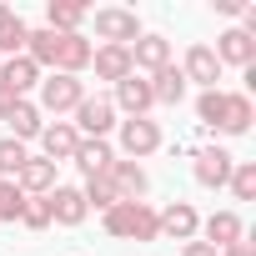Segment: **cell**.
I'll return each instance as SVG.
<instances>
[{
    "label": "cell",
    "instance_id": "83f0119b",
    "mask_svg": "<svg viewBox=\"0 0 256 256\" xmlns=\"http://www.w3.org/2000/svg\"><path fill=\"white\" fill-rule=\"evenodd\" d=\"M226 186H231V196H236V201H256V161H236Z\"/></svg>",
    "mask_w": 256,
    "mask_h": 256
},
{
    "label": "cell",
    "instance_id": "d590c367",
    "mask_svg": "<svg viewBox=\"0 0 256 256\" xmlns=\"http://www.w3.org/2000/svg\"><path fill=\"white\" fill-rule=\"evenodd\" d=\"M10 16H16V10L6 6V0H0V30H6V26H10Z\"/></svg>",
    "mask_w": 256,
    "mask_h": 256
},
{
    "label": "cell",
    "instance_id": "cb8c5ba5",
    "mask_svg": "<svg viewBox=\"0 0 256 256\" xmlns=\"http://www.w3.org/2000/svg\"><path fill=\"white\" fill-rule=\"evenodd\" d=\"M70 161H76L86 176H106V171H110V161H116V151H110V141H80Z\"/></svg>",
    "mask_w": 256,
    "mask_h": 256
},
{
    "label": "cell",
    "instance_id": "d6986e66",
    "mask_svg": "<svg viewBox=\"0 0 256 256\" xmlns=\"http://www.w3.org/2000/svg\"><path fill=\"white\" fill-rule=\"evenodd\" d=\"M6 120H10V136H16L20 146H26V141H40V131H46V116H40L36 100H16Z\"/></svg>",
    "mask_w": 256,
    "mask_h": 256
},
{
    "label": "cell",
    "instance_id": "d6a6232c",
    "mask_svg": "<svg viewBox=\"0 0 256 256\" xmlns=\"http://www.w3.org/2000/svg\"><path fill=\"white\" fill-rule=\"evenodd\" d=\"M211 6H216L221 16H241V10H246V0H211Z\"/></svg>",
    "mask_w": 256,
    "mask_h": 256
},
{
    "label": "cell",
    "instance_id": "ffe728a7",
    "mask_svg": "<svg viewBox=\"0 0 256 256\" xmlns=\"http://www.w3.org/2000/svg\"><path fill=\"white\" fill-rule=\"evenodd\" d=\"M151 80V96H156V106H181L186 100V76H181V66L171 60V66H161L156 76H146Z\"/></svg>",
    "mask_w": 256,
    "mask_h": 256
},
{
    "label": "cell",
    "instance_id": "484cf974",
    "mask_svg": "<svg viewBox=\"0 0 256 256\" xmlns=\"http://www.w3.org/2000/svg\"><path fill=\"white\" fill-rule=\"evenodd\" d=\"M30 161V151L16 141V136H0V181H16V171Z\"/></svg>",
    "mask_w": 256,
    "mask_h": 256
},
{
    "label": "cell",
    "instance_id": "5bb4252c",
    "mask_svg": "<svg viewBox=\"0 0 256 256\" xmlns=\"http://www.w3.org/2000/svg\"><path fill=\"white\" fill-rule=\"evenodd\" d=\"M76 146H80V136H76V126H70V120H50L46 131H40V156H46V161H56V166H60V161H70V156H76Z\"/></svg>",
    "mask_w": 256,
    "mask_h": 256
},
{
    "label": "cell",
    "instance_id": "e575fe53",
    "mask_svg": "<svg viewBox=\"0 0 256 256\" xmlns=\"http://www.w3.org/2000/svg\"><path fill=\"white\" fill-rule=\"evenodd\" d=\"M10 106H16V96H6V90H0V120L10 116Z\"/></svg>",
    "mask_w": 256,
    "mask_h": 256
},
{
    "label": "cell",
    "instance_id": "ac0fdd59",
    "mask_svg": "<svg viewBox=\"0 0 256 256\" xmlns=\"http://www.w3.org/2000/svg\"><path fill=\"white\" fill-rule=\"evenodd\" d=\"M90 66H96V80L120 86L126 76H131V46H100V50L90 56Z\"/></svg>",
    "mask_w": 256,
    "mask_h": 256
},
{
    "label": "cell",
    "instance_id": "4fadbf2b",
    "mask_svg": "<svg viewBox=\"0 0 256 256\" xmlns=\"http://www.w3.org/2000/svg\"><path fill=\"white\" fill-rule=\"evenodd\" d=\"M46 206H50V226H80V221L90 216L80 186H56V191L46 196Z\"/></svg>",
    "mask_w": 256,
    "mask_h": 256
},
{
    "label": "cell",
    "instance_id": "d4e9b609",
    "mask_svg": "<svg viewBox=\"0 0 256 256\" xmlns=\"http://www.w3.org/2000/svg\"><path fill=\"white\" fill-rule=\"evenodd\" d=\"M80 196H86V211H100V216L120 201V196H116V186H110V176H86Z\"/></svg>",
    "mask_w": 256,
    "mask_h": 256
},
{
    "label": "cell",
    "instance_id": "836d02e7",
    "mask_svg": "<svg viewBox=\"0 0 256 256\" xmlns=\"http://www.w3.org/2000/svg\"><path fill=\"white\" fill-rule=\"evenodd\" d=\"M216 256H256V246H251V241H236V246H226V251H216Z\"/></svg>",
    "mask_w": 256,
    "mask_h": 256
},
{
    "label": "cell",
    "instance_id": "4316f807",
    "mask_svg": "<svg viewBox=\"0 0 256 256\" xmlns=\"http://www.w3.org/2000/svg\"><path fill=\"white\" fill-rule=\"evenodd\" d=\"M221 110H226V90H221V86L196 96V116H201V126H206V131H216V126H221Z\"/></svg>",
    "mask_w": 256,
    "mask_h": 256
},
{
    "label": "cell",
    "instance_id": "2e32d148",
    "mask_svg": "<svg viewBox=\"0 0 256 256\" xmlns=\"http://www.w3.org/2000/svg\"><path fill=\"white\" fill-rule=\"evenodd\" d=\"M16 186L26 191V196H50L60 181H56V161H46V156H30L20 171H16Z\"/></svg>",
    "mask_w": 256,
    "mask_h": 256
},
{
    "label": "cell",
    "instance_id": "9c48e42d",
    "mask_svg": "<svg viewBox=\"0 0 256 256\" xmlns=\"http://www.w3.org/2000/svg\"><path fill=\"white\" fill-rule=\"evenodd\" d=\"M181 76H186V86H201V90H216V80H221V60H216V50L196 40V46L186 50V60H181Z\"/></svg>",
    "mask_w": 256,
    "mask_h": 256
},
{
    "label": "cell",
    "instance_id": "5b68a950",
    "mask_svg": "<svg viewBox=\"0 0 256 256\" xmlns=\"http://www.w3.org/2000/svg\"><path fill=\"white\" fill-rule=\"evenodd\" d=\"M110 106H116V116H120V120H136V116H146V110L156 106V96H151V80L131 70V76H126V80L116 86Z\"/></svg>",
    "mask_w": 256,
    "mask_h": 256
},
{
    "label": "cell",
    "instance_id": "3957f363",
    "mask_svg": "<svg viewBox=\"0 0 256 256\" xmlns=\"http://www.w3.org/2000/svg\"><path fill=\"white\" fill-rule=\"evenodd\" d=\"M116 146H120V161H146L161 151V126L151 116H136V120H120L116 126Z\"/></svg>",
    "mask_w": 256,
    "mask_h": 256
},
{
    "label": "cell",
    "instance_id": "52a82bcc",
    "mask_svg": "<svg viewBox=\"0 0 256 256\" xmlns=\"http://www.w3.org/2000/svg\"><path fill=\"white\" fill-rule=\"evenodd\" d=\"M156 226H161V236L166 241H196V231H201V216H196V206L191 201H171L166 211H156Z\"/></svg>",
    "mask_w": 256,
    "mask_h": 256
},
{
    "label": "cell",
    "instance_id": "1f68e13d",
    "mask_svg": "<svg viewBox=\"0 0 256 256\" xmlns=\"http://www.w3.org/2000/svg\"><path fill=\"white\" fill-rule=\"evenodd\" d=\"M181 256H216V246H206V241L196 236V241H186V246H181Z\"/></svg>",
    "mask_w": 256,
    "mask_h": 256
},
{
    "label": "cell",
    "instance_id": "277c9868",
    "mask_svg": "<svg viewBox=\"0 0 256 256\" xmlns=\"http://www.w3.org/2000/svg\"><path fill=\"white\" fill-rule=\"evenodd\" d=\"M96 36L106 46H136L146 30H141V16L126 10V6H100L96 10Z\"/></svg>",
    "mask_w": 256,
    "mask_h": 256
},
{
    "label": "cell",
    "instance_id": "8992f818",
    "mask_svg": "<svg viewBox=\"0 0 256 256\" xmlns=\"http://www.w3.org/2000/svg\"><path fill=\"white\" fill-rule=\"evenodd\" d=\"M231 166H236V156H231L226 146H201L191 171H196V181H201L206 191H221V186L231 181Z\"/></svg>",
    "mask_w": 256,
    "mask_h": 256
},
{
    "label": "cell",
    "instance_id": "e0dca14e",
    "mask_svg": "<svg viewBox=\"0 0 256 256\" xmlns=\"http://www.w3.org/2000/svg\"><path fill=\"white\" fill-rule=\"evenodd\" d=\"M251 120H256L251 96H246V90H226V110H221V126H216V131H221V136H246Z\"/></svg>",
    "mask_w": 256,
    "mask_h": 256
},
{
    "label": "cell",
    "instance_id": "f1b7e54d",
    "mask_svg": "<svg viewBox=\"0 0 256 256\" xmlns=\"http://www.w3.org/2000/svg\"><path fill=\"white\" fill-rule=\"evenodd\" d=\"M26 36H30V26H26L20 16H10V26L0 30V60H10V56H26Z\"/></svg>",
    "mask_w": 256,
    "mask_h": 256
},
{
    "label": "cell",
    "instance_id": "8fae6325",
    "mask_svg": "<svg viewBox=\"0 0 256 256\" xmlns=\"http://www.w3.org/2000/svg\"><path fill=\"white\" fill-rule=\"evenodd\" d=\"M106 176H110V186H116L120 201H146V191H151V176L141 171V161H120V156H116Z\"/></svg>",
    "mask_w": 256,
    "mask_h": 256
},
{
    "label": "cell",
    "instance_id": "6da1fadb",
    "mask_svg": "<svg viewBox=\"0 0 256 256\" xmlns=\"http://www.w3.org/2000/svg\"><path fill=\"white\" fill-rule=\"evenodd\" d=\"M86 100V80L80 76H60V70H50V76H40V86H36V106H40V116H66V110H76Z\"/></svg>",
    "mask_w": 256,
    "mask_h": 256
},
{
    "label": "cell",
    "instance_id": "f546056e",
    "mask_svg": "<svg viewBox=\"0 0 256 256\" xmlns=\"http://www.w3.org/2000/svg\"><path fill=\"white\" fill-rule=\"evenodd\" d=\"M20 211H26V191L16 181H0V221H20Z\"/></svg>",
    "mask_w": 256,
    "mask_h": 256
},
{
    "label": "cell",
    "instance_id": "ba28073f",
    "mask_svg": "<svg viewBox=\"0 0 256 256\" xmlns=\"http://www.w3.org/2000/svg\"><path fill=\"white\" fill-rule=\"evenodd\" d=\"M40 86V66L26 60V56H10V60H0V90L16 96V100H30V90Z\"/></svg>",
    "mask_w": 256,
    "mask_h": 256
},
{
    "label": "cell",
    "instance_id": "9a60e30c",
    "mask_svg": "<svg viewBox=\"0 0 256 256\" xmlns=\"http://www.w3.org/2000/svg\"><path fill=\"white\" fill-rule=\"evenodd\" d=\"M161 66H171V40H166V36H141V40L131 46V70H136V76H141V70L156 76Z\"/></svg>",
    "mask_w": 256,
    "mask_h": 256
},
{
    "label": "cell",
    "instance_id": "44dd1931",
    "mask_svg": "<svg viewBox=\"0 0 256 256\" xmlns=\"http://www.w3.org/2000/svg\"><path fill=\"white\" fill-rule=\"evenodd\" d=\"M86 6H70V0H50L46 6V30H56V36H80V26H86Z\"/></svg>",
    "mask_w": 256,
    "mask_h": 256
},
{
    "label": "cell",
    "instance_id": "7c38bea8",
    "mask_svg": "<svg viewBox=\"0 0 256 256\" xmlns=\"http://www.w3.org/2000/svg\"><path fill=\"white\" fill-rule=\"evenodd\" d=\"M211 50H216V60H221V66H241V70H251V66H256V40H251L246 30H236V26H231V30H221Z\"/></svg>",
    "mask_w": 256,
    "mask_h": 256
},
{
    "label": "cell",
    "instance_id": "7402d4cb",
    "mask_svg": "<svg viewBox=\"0 0 256 256\" xmlns=\"http://www.w3.org/2000/svg\"><path fill=\"white\" fill-rule=\"evenodd\" d=\"M26 60H36L40 70H56V60H60V36L46 30V26L30 30V36H26Z\"/></svg>",
    "mask_w": 256,
    "mask_h": 256
},
{
    "label": "cell",
    "instance_id": "4dcf8cb0",
    "mask_svg": "<svg viewBox=\"0 0 256 256\" xmlns=\"http://www.w3.org/2000/svg\"><path fill=\"white\" fill-rule=\"evenodd\" d=\"M20 226H30V231H46V226H50V206H46V196H26Z\"/></svg>",
    "mask_w": 256,
    "mask_h": 256
},
{
    "label": "cell",
    "instance_id": "7a4b0ae2",
    "mask_svg": "<svg viewBox=\"0 0 256 256\" xmlns=\"http://www.w3.org/2000/svg\"><path fill=\"white\" fill-rule=\"evenodd\" d=\"M70 116H76L70 126H76V136H80V141H106L116 126H120V116H116L110 96H86V100H80Z\"/></svg>",
    "mask_w": 256,
    "mask_h": 256
},
{
    "label": "cell",
    "instance_id": "603a6c76",
    "mask_svg": "<svg viewBox=\"0 0 256 256\" xmlns=\"http://www.w3.org/2000/svg\"><path fill=\"white\" fill-rule=\"evenodd\" d=\"M90 56H96V46H90L86 36H60V60H56V70H60V76H80V70L90 66Z\"/></svg>",
    "mask_w": 256,
    "mask_h": 256
},
{
    "label": "cell",
    "instance_id": "30bf717a",
    "mask_svg": "<svg viewBox=\"0 0 256 256\" xmlns=\"http://www.w3.org/2000/svg\"><path fill=\"white\" fill-rule=\"evenodd\" d=\"M206 246H216V251H226V246H236V241H246V226H241V216L236 211H211L206 221H201V231H196Z\"/></svg>",
    "mask_w": 256,
    "mask_h": 256
}]
</instances>
